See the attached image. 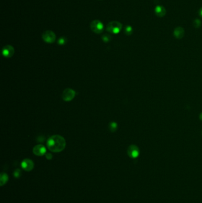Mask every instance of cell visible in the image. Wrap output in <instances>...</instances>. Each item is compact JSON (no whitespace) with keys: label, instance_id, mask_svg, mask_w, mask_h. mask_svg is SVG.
<instances>
[{"label":"cell","instance_id":"15","mask_svg":"<svg viewBox=\"0 0 202 203\" xmlns=\"http://www.w3.org/2000/svg\"><path fill=\"white\" fill-rule=\"evenodd\" d=\"M201 20L200 19H196L193 21V26L195 28L198 29L201 26Z\"/></svg>","mask_w":202,"mask_h":203},{"label":"cell","instance_id":"14","mask_svg":"<svg viewBox=\"0 0 202 203\" xmlns=\"http://www.w3.org/2000/svg\"><path fill=\"white\" fill-rule=\"evenodd\" d=\"M118 124L115 122H112L109 124V130L111 132H115L118 129Z\"/></svg>","mask_w":202,"mask_h":203},{"label":"cell","instance_id":"1","mask_svg":"<svg viewBox=\"0 0 202 203\" xmlns=\"http://www.w3.org/2000/svg\"><path fill=\"white\" fill-rule=\"evenodd\" d=\"M47 146L50 151L54 153H59L65 149L66 141L63 137L59 135H54L48 138Z\"/></svg>","mask_w":202,"mask_h":203},{"label":"cell","instance_id":"18","mask_svg":"<svg viewBox=\"0 0 202 203\" xmlns=\"http://www.w3.org/2000/svg\"><path fill=\"white\" fill-rule=\"evenodd\" d=\"M21 175H22V172L20 169H16L14 172V176L17 178L20 177Z\"/></svg>","mask_w":202,"mask_h":203},{"label":"cell","instance_id":"7","mask_svg":"<svg viewBox=\"0 0 202 203\" xmlns=\"http://www.w3.org/2000/svg\"><path fill=\"white\" fill-rule=\"evenodd\" d=\"M14 52H15L14 48L12 45H10L4 46L2 50L3 55L4 57L7 58L12 57L13 55L14 54Z\"/></svg>","mask_w":202,"mask_h":203},{"label":"cell","instance_id":"13","mask_svg":"<svg viewBox=\"0 0 202 203\" xmlns=\"http://www.w3.org/2000/svg\"><path fill=\"white\" fill-rule=\"evenodd\" d=\"M124 31H125V33L128 36L131 35L133 32V30L132 27L131 26H129V25H128L125 27Z\"/></svg>","mask_w":202,"mask_h":203},{"label":"cell","instance_id":"21","mask_svg":"<svg viewBox=\"0 0 202 203\" xmlns=\"http://www.w3.org/2000/svg\"><path fill=\"white\" fill-rule=\"evenodd\" d=\"M199 118L201 121H202V112L200 114V116H199Z\"/></svg>","mask_w":202,"mask_h":203},{"label":"cell","instance_id":"17","mask_svg":"<svg viewBox=\"0 0 202 203\" xmlns=\"http://www.w3.org/2000/svg\"><path fill=\"white\" fill-rule=\"evenodd\" d=\"M67 42V39L64 36H62V37H61L58 41V44L59 45H65Z\"/></svg>","mask_w":202,"mask_h":203},{"label":"cell","instance_id":"3","mask_svg":"<svg viewBox=\"0 0 202 203\" xmlns=\"http://www.w3.org/2000/svg\"><path fill=\"white\" fill-rule=\"evenodd\" d=\"M90 28L94 33L96 34H100L104 30V25L102 22L96 20L91 23Z\"/></svg>","mask_w":202,"mask_h":203},{"label":"cell","instance_id":"2","mask_svg":"<svg viewBox=\"0 0 202 203\" xmlns=\"http://www.w3.org/2000/svg\"><path fill=\"white\" fill-rule=\"evenodd\" d=\"M122 24L120 22L117 21H112L107 24L106 29L107 32L112 34L116 35L120 32L122 29Z\"/></svg>","mask_w":202,"mask_h":203},{"label":"cell","instance_id":"20","mask_svg":"<svg viewBox=\"0 0 202 203\" xmlns=\"http://www.w3.org/2000/svg\"><path fill=\"white\" fill-rule=\"evenodd\" d=\"M198 14H199V16H200V17L202 18V7L200 9L199 12H198Z\"/></svg>","mask_w":202,"mask_h":203},{"label":"cell","instance_id":"12","mask_svg":"<svg viewBox=\"0 0 202 203\" xmlns=\"http://www.w3.org/2000/svg\"><path fill=\"white\" fill-rule=\"evenodd\" d=\"M9 181V176L6 173L3 172L0 175V185L4 186Z\"/></svg>","mask_w":202,"mask_h":203},{"label":"cell","instance_id":"6","mask_svg":"<svg viewBox=\"0 0 202 203\" xmlns=\"http://www.w3.org/2000/svg\"><path fill=\"white\" fill-rule=\"evenodd\" d=\"M127 153L128 156L132 159H136L137 158L140 154V150L139 147L134 144L131 145L129 146Z\"/></svg>","mask_w":202,"mask_h":203},{"label":"cell","instance_id":"9","mask_svg":"<svg viewBox=\"0 0 202 203\" xmlns=\"http://www.w3.org/2000/svg\"><path fill=\"white\" fill-rule=\"evenodd\" d=\"M33 153L38 156H42L46 154V149L42 144H38L34 147L33 149Z\"/></svg>","mask_w":202,"mask_h":203},{"label":"cell","instance_id":"11","mask_svg":"<svg viewBox=\"0 0 202 203\" xmlns=\"http://www.w3.org/2000/svg\"><path fill=\"white\" fill-rule=\"evenodd\" d=\"M155 15L158 17H163L166 15L167 11L165 7L162 6H157L154 10Z\"/></svg>","mask_w":202,"mask_h":203},{"label":"cell","instance_id":"8","mask_svg":"<svg viewBox=\"0 0 202 203\" xmlns=\"http://www.w3.org/2000/svg\"><path fill=\"white\" fill-rule=\"evenodd\" d=\"M21 166L25 170L30 172L34 168V163L29 159H25L22 161Z\"/></svg>","mask_w":202,"mask_h":203},{"label":"cell","instance_id":"4","mask_svg":"<svg viewBox=\"0 0 202 203\" xmlns=\"http://www.w3.org/2000/svg\"><path fill=\"white\" fill-rule=\"evenodd\" d=\"M56 35L51 30H46L42 34L43 40L48 44H52L56 41Z\"/></svg>","mask_w":202,"mask_h":203},{"label":"cell","instance_id":"10","mask_svg":"<svg viewBox=\"0 0 202 203\" xmlns=\"http://www.w3.org/2000/svg\"><path fill=\"white\" fill-rule=\"evenodd\" d=\"M173 35L176 39H181L184 37L185 35L184 29L182 27H177L174 30Z\"/></svg>","mask_w":202,"mask_h":203},{"label":"cell","instance_id":"16","mask_svg":"<svg viewBox=\"0 0 202 203\" xmlns=\"http://www.w3.org/2000/svg\"><path fill=\"white\" fill-rule=\"evenodd\" d=\"M102 39L103 42L107 43V42H109L111 41V36H110L109 35H107V34H105L102 36Z\"/></svg>","mask_w":202,"mask_h":203},{"label":"cell","instance_id":"5","mask_svg":"<svg viewBox=\"0 0 202 203\" xmlns=\"http://www.w3.org/2000/svg\"><path fill=\"white\" fill-rule=\"evenodd\" d=\"M75 94L76 93L74 90L70 88H67L63 90L62 94V97L64 101L70 102L75 97Z\"/></svg>","mask_w":202,"mask_h":203},{"label":"cell","instance_id":"19","mask_svg":"<svg viewBox=\"0 0 202 203\" xmlns=\"http://www.w3.org/2000/svg\"><path fill=\"white\" fill-rule=\"evenodd\" d=\"M46 159H48V160H50V159H52V157H53V156H52V154H50V153H46Z\"/></svg>","mask_w":202,"mask_h":203}]
</instances>
